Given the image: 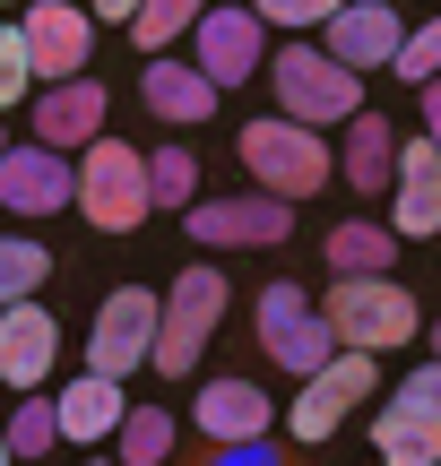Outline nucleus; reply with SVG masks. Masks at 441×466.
<instances>
[{"mask_svg":"<svg viewBox=\"0 0 441 466\" xmlns=\"http://www.w3.org/2000/svg\"><path fill=\"white\" fill-rule=\"evenodd\" d=\"M373 450H381V466H441V415L398 389L381 406V423H373Z\"/></svg>","mask_w":441,"mask_h":466,"instance_id":"nucleus-19","label":"nucleus"},{"mask_svg":"<svg viewBox=\"0 0 441 466\" xmlns=\"http://www.w3.org/2000/svg\"><path fill=\"white\" fill-rule=\"evenodd\" d=\"M312 311L338 337V354H390L425 329V311L398 277H329V294H312Z\"/></svg>","mask_w":441,"mask_h":466,"instance_id":"nucleus-2","label":"nucleus"},{"mask_svg":"<svg viewBox=\"0 0 441 466\" xmlns=\"http://www.w3.org/2000/svg\"><path fill=\"white\" fill-rule=\"evenodd\" d=\"M182 225H190L200 250H277V242H294V208L269 199V190H242V199H190Z\"/></svg>","mask_w":441,"mask_h":466,"instance_id":"nucleus-7","label":"nucleus"},{"mask_svg":"<svg viewBox=\"0 0 441 466\" xmlns=\"http://www.w3.org/2000/svg\"><path fill=\"white\" fill-rule=\"evenodd\" d=\"M113 441H121V458H113V466H173V441H182V423H173L165 406H130Z\"/></svg>","mask_w":441,"mask_h":466,"instance_id":"nucleus-24","label":"nucleus"},{"mask_svg":"<svg viewBox=\"0 0 441 466\" xmlns=\"http://www.w3.org/2000/svg\"><path fill=\"white\" fill-rule=\"evenodd\" d=\"M200 9H208V0H148V9L130 17V44L148 52V61H165V52L182 44L190 26H200Z\"/></svg>","mask_w":441,"mask_h":466,"instance_id":"nucleus-25","label":"nucleus"},{"mask_svg":"<svg viewBox=\"0 0 441 466\" xmlns=\"http://www.w3.org/2000/svg\"><path fill=\"white\" fill-rule=\"evenodd\" d=\"M225 302H234V277H225L217 259H190L182 277L165 285V319H156V354H148L156 380H190V363L208 354V337H217Z\"/></svg>","mask_w":441,"mask_h":466,"instance_id":"nucleus-3","label":"nucleus"},{"mask_svg":"<svg viewBox=\"0 0 441 466\" xmlns=\"http://www.w3.org/2000/svg\"><path fill=\"white\" fill-rule=\"evenodd\" d=\"M390 69H398L407 86H433V78H441V9L425 17V26H407V44H398Z\"/></svg>","mask_w":441,"mask_h":466,"instance_id":"nucleus-29","label":"nucleus"},{"mask_svg":"<svg viewBox=\"0 0 441 466\" xmlns=\"http://www.w3.org/2000/svg\"><path fill=\"white\" fill-rule=\"evenodd\" d=\"M52 363H61V319H52V302H17V311H0V389L44 398Z\"/></svg>","mask_w":441,"mask_h":466,"instance_id":"nucleus-13","label":"nucleus"},{"mask_svg":"<svg viewBox=\"0 0 441 466\" xmlns=\"http://www.w3.org/2000/svg\"><path fill=\"white\" fill-rule=\"evenodd\" d=\"M0 466H17V458H9V441H0Z\"/></svg>","mask_w":441,"mask_h":466,"instance_id":"nucleus-37","label":"nucleus"},{"mask_svg":"<svg viewBox=\"0 0 441 466\" xmlns=\"http://www.w3.org/2000/svg\"><path fill=\"white\" fill-rule=\"evenodd\" d=\"M17 104H35V61H26V35L9 17L0 26V113H17Z\"/></svg>","mask_w":441,"mask_h":466,"instance_id":"nucleus-30","label":"nucleus"},{"mask_svg":"<svg viewBox=\"0 0 441 466\" xmlns=\"http://www.w3.org/2000/svg\"><path fill=\"white\" fill-rule=\"evenodd\" d=\"M121 415H130L121 380H96V371H78V380L52 389V423H61L69 450H96V441H113V432H121Z\"/></svg>","mask_w":441,"mask_h":466,"instance_id":"nucleus-17","label":"nucleus"},{"mask_svg":"<svg viewBox=\"0 0 441 466\" xmlns=\"http://www.w3.org/2000/svg\"><path fill=\"white\" fill-rule=\"evenodd\" d=\"M190 69H200L208 86H251L260 69H269V26H260L251 9H217L208 0L200 9V26H190Z\"/></svg>","mask_w":441,"mask_h":466,"instance_id":"nucleus-8","label":"nucleus"},{"mask_svg":"<svg viewBox=\"0 0 441 466\" xmlns=\"http://www.w3.org/2000/svg\"><path fill=\"white\" fill-rule=\"evenodd\" d=\"M0 441H9V458H52V441H61L52 398H17V415L0 423Z\"/></svg>","mask_w":441,"mask_h":466,"instance_id":"nucleus-27","label":"nucleus"},{"mask_svg":"<svg viewBox=\"0 0 441 466\" xmlns=\"http://www.w3.org/2000/svg\"><path fill=\"white\" fill-rule=\"evenodd\" d=\"M242 9H251L260 26H277V35H312V26H329V9H346V0H242Z\"/></svg>","mask_w":441,"mask_h":466,"instance_id":"nucleus-31","label":"nucleus"},{"mask_svg":"<svg viewBox=\"0 0 441 466\" xmlns=\"http://www.w3.org/2000/svg\"><path fill=\"white\" fill-rule=\"evenodd\" d=\"M17 9H26V0H0V17H17Z\"/></svg>","mask_w":441,"mask_h":466,"instance_id":"nucleus-36","label":"nucleus"},{"mask_svg":"<svg viewBox=\"0 0 441 466\" xmlns=\"http://www.w3.org/2000/svg\"><path fill=\"white\" fill-rule=\"evenodd\" d=\"M433 354H441V319H433Z\"/></svg>","mask_w":441,"mask_h":466,"instance_id":"nucleus-38","label":"nucleus"},{"mask_svg":"<svg viewBox=\"0 0 441 466\" xmlns=\"http://www.w3.org/2000/svg\"><path fill=\"white\" fill-rule=\"evenodd\" d=\"M44 285H52V242H35V233H0V311L44 302Z\"/></svg>","mask_w":441,"mask_h":466,"instance_id":"nucleus-22","label":"nucleus"},{"mask_svg":"<svg viewBox=\"0 0 441 466\" xmlns=\"http://www.w3.org/2000/svg\"><path fill=\"white\" fill-rule=\"evenodd\" d=\"M69 208H78L96 233H138L156 217L148 199V147H130V138H96V147H78V165H69Z\"/></svg>","mask_w":441,"mask_h":466,"instance_id":"nucleus-4","label":"nucleus"},{"mask_svg":"<svg viewBox=\"0 0 441 466\" xmlns=\"http://www.w3.org/2000/svg\"><path fill=\"white\" fill-rule=\"evenodd\" d=\"M69 156H52V147H9L0 156V217H52V208H69Z\"/></svg>","mask_w":441,"mask_h":466,"instance_id":"nucleus-16","label":"nucleus"},{"mask_svg":"<svg viewBox=\"0 0 441 466\" xmlns=\"http://www.w3.org/2000/svg\"><path fill=\"white\" fill-rule=\"evenodd\" d=\"M208 466H286V458H277V450H269V441H251V450H217V458H208Z\"/></svg>","mask_w":441,"mask_h":466,"instance_id":"nucleus-34","label":"nucleus"},{"mask_svg":"<svg viewBox=\"0 0 441 466\" xmlns=\"http://www.w3.org/2000/svg\"><path fill=\"white\" fill-rule=\"evenodd\" d=\"M17 35H26V61L35 78H87V52H96V17L78 9V0H26L17 9Z\"/></svg>","mask_w":441,"mask_h":466,"instance_id":"nucleus-10","label":"nucleus"},{"mask_svg":"<svg viewBox=\"0 0 441 466\" xmlns=\"http://www.w3.org/2000/svg\"><path fill=\"white\" fill-rule=\"evenodd\" d=\"M251 354H269L277 371L312 380V371H321L329 354H338V337H329V329H321V311H312V319H294V329H277V337H251Z\"/></svg>","mask_w":441,"mask_h":466,"instance_id":"nucleus-23","label":"nucleus"},{"mask_svg":"<svg viewBox=\"0 0 441 466\" xmlns=\"http://www.w3.org/2000/svg\"><path fill=\"white\" fill-rule=\"evenodd\" d=\"M329 277H390V259H398V233L381 225V217H346V225H329Z\"/></svg>","mask_w":441,"mask_h":466,"instance_id":"nucleus-21","label":"nucleus"},{"mask_svg":"<svg viewBox=\"0 0 441 466\" xmlns=\"http://www.w3.org/2000/svg\"><path fill=\"white\" fill-rule=\"evenodd\" d=\"M398 44H407V17H398V0H346V9H329V61L355 69V78H373V69L398 61Z\"/></svg>","mask_w":441,"mask_h":466,"instance_id":"nucleus-11","label":"nucleus"},{"mask_svg":"<svg viewBox=\"0 0 441 466\" xmlns=\"http://www.w3.org/2000/svg\"><path fill=\"white\" fill-rule=\"evenodd\" d=\"M0 26H9V17H0Z\"/></svg>","mask_w":441,"mask_h":466,"instance_id":"nucleus-41","label":"nucleus"},{"mask_svg":"<svg viewBox=\"0 0 441 466\" xmlns=\"http://www.w3.org/2000/svg\"><path fill=\"white\" fill-rule=\"evenodd\" d=\"M398 242H433L441 233V147L425 130L398 138V217H381Z\"/></svg>","mask_w":441,"mask_h":466,"instance_id":"nucleus-15","label":"nucleus"},{"mask_svg":"<svg viewBox=\"0 0 441 466\" xmlns=\"http://www.w3.org/2000/svg\"><path fill=\"white\" fill-rule=\"evenodd\" d=\"M148 199L156 208H190L200 199V156L190 147H148Z\"/></svg>","mask_w":441,"mask_h":466,"instance_id":"nucleus-26","label":"nucleus"},{"mask_svg":"<svg viewBox=\"0 0 441 466\" xmlns=\"http://www.w3.org/2000/svg\"><path fill=\"white\" fill-rule=\"evenodd\" d=\"M338 182L346 190H390L398 182V130L364 104L355 121H346V147H338Z\"/></svg>","mask_w":441,"mask_h":466,"instance_id":"nucleus-20","label":"nucleus"},{"mask_svg":"<svg viewBox=\"0 0 441 466\" xmlns=\"http://www.w3.org/2000/svg\"><path fill=\"white\" fill-rule=\"evenodd\" d=\"M0 156H9V130H0Z\"/></svg>","mask_w":441,"mask_h":466,"instance_id":"nucleus-40","label":"nucleus"},{"mask_svg":"<svg viewBox=\"0 0 441 466\" xmlns=\"http://www.w3.org/2000/svg\"><path fill=\"white\" fill-rule=\"evenodd\" d=\"M277 406L260 380H200V398H190V432L208 441V450H251V441H269Z\"/></svg>","mask_w":441,"mask_h":466,"instance_id":"nucleus-12","label":"nucleus"},{"mask_svg":"<svg viewBox=\"0 0 441 466\" xmlns=\"http://www.w3.org/2000/svg\"><path fill=\"white\" fill-rule=\"evenodd\" d=\"M234 156H242V173H251L269 199H312V190H329V173H338V156H329V138L321 130H303V121H251V130L234 138Z\"/></svg>","mask_w":441,"mask_h":466,"instance_id":"nucleus-5","label":"nucleus"},{"mask_svg":"<svg viewBox=\"0 0 441 466\" xmlns=\"http://www.w3.org/2000/svg\"><path fill=\"white\" fill-rule=\"evenodd\" d=\"M415 96H425V138L441 147V78H433V86H415Z\"/></svg>","mask_w":441,"mask_h":466,"instance_id":"nucleus-35","label":"nucleus"},{"mask_svg":"<svg viewBox=\"0 0 441 466\" xmlns=\"http://www.w3.org/2000/svg\"><path fill=\"white\" fill-rule=\"evenodd\" d=\"M138 9H148V0H87V17H96V26H130Z\"/></svg>","mask_w":441,"mask_h":466,"instance_id":"nucleus-33","label":"nucleus"},{"mask_svg":"<svg viewBox=\"0 0 441 466\" xmlns=\"http://www.w3.org/2000/svg\"><path fill=\"white\" fill-rule=\"evenodd\" d=\"M78 466H113V458H78Z\"/></svg>","mask_w":441,"mask_h":466,"instance_id":"nucleus-39","label":"nucleus"},{"mask_svg":"<svg viewBox=\"0 0 441 466\" xmlns=\"http://www.w3.org/2000/svg\"><path fill=\"white\" fill-rule=\"evenodd\" d=\"M398 389H407L415 406H433V415H441V354H433V363H415V371H407Z\"/></svg>","mask_w":441,"mask_h":466,"instance_id":"nucleus-32","label":"nucleus"},{"mask_svg":"<svg viewBox=\"0 0 441 466\" xmlns=\"http://www.w3.org/2000/svg\"><path fill=\"white\" fill-rule=\"evenodd\" d=\"M373 398V354H329L321 371H312L303 389H294V406H286V432L303 441V450H321L329 432H338L355 406Z\"/></svg>","mask_w":441,"mask_h":466,"instance_id":"nucleus-9","label":"nucleus"},{"mask_svg":"<svg viewBox=\"0 0 441 466\" xmlns=\"http://www.w3.org/2000/svg\"><path fill=\"white\" fill-rule=\"evenodd\" d=\"M138 104H148L165 130H200V121L217 113V86H208L190 61H173V52H165V61H148V69H138Z\"/></svg>","mask_w":441,"mask_h":466,"instance_id":"nucleus-18","label":"nucleus"},{"mask_svg":"<svg viewBox=\"0 0 441 466\" xmlns=\"http://www.w3.org/2000/svg\"><path fill=\"white\" fill-rule=\"evenodd\" d=\"M104 113H113V86H104V78L44 86V96H35V147H52V156L96 147V138H104Z\"/></svg>","mask_w":441,"mask_h":466,"instance_id":"nucleus-14","label":"nucleus"},{"mask_svg":"<svg viewBox=\"0 0 441 466\" xmlns=\"http://www.w3.org/2000/svg\"><path fill=\"white\" fill-rule=\"evenodd\" d=\"M294 319H312V285H294V277L260 285V311H251V337H277V329H294Z\"/></svg>","mask_w":441,"mask_h":466,"instance_id":"nucleus-28","label":"nucleus"},{"mask_svg":"<svg viewBox=\"0 0 441 466\" xmlns=\"http://www.w3.org/2000/svg\"><path fill=\"white\" fill-rule=\"evenodd\" d=\"M156 319H165V294H148V285H121V294H104L96 329H87V371H96V380H130V371H148V354H156Z\"/></svg>","mask_w":441,"mask_h":466,"instance_id":"nucleus-6","label":"nucleus"},{"mask_svg":"<svg viewBox=\"0 0 441 466\" xmlns=\"http://www.w3.org/2000/svg\"><path fill=\"white\" fill-rule=\"evenodd\" d=\"M260 78H269L277 121H303V130H321V138L346 130V121L364 113V78H355V69H338L321 44H303V35H294V44H277Z\"/></svg>","mask_w":441,"mask_h":466,"instance_id":"nucleus-1","label":"nucleus"}]
</instances>
